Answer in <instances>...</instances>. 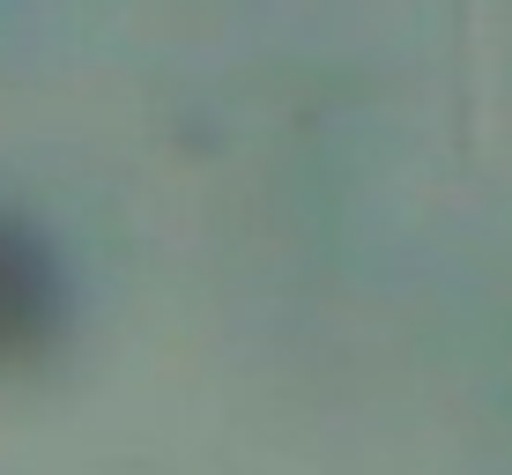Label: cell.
I'll use <instances>...</instances> for the list:
<instances>
[{
    "label": "cell",
    "mask_w": 512,
    "mask_h": 475,
    "mask_svg": "<svg viewBox=\"0 0 512 475\" xmlns=\"http://www.w3.org/2000/svg\"><path fill=\"white\" fill-rule=\"evenodd\" d=\"M67 297L52 260L23 231H0V379H23L60 349Z\"/></svg>",
    "instance_id": "obj_1"
}]
</instances>
